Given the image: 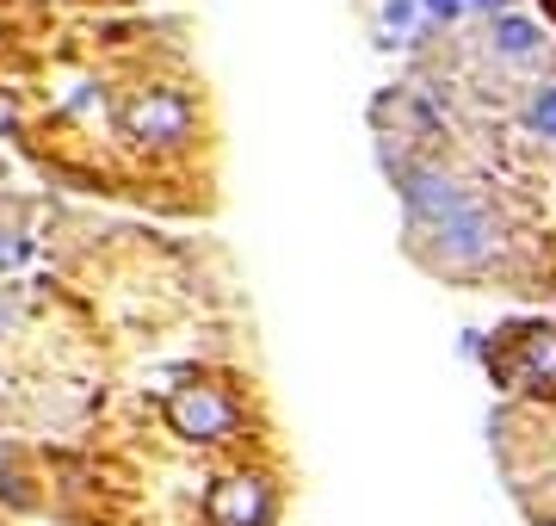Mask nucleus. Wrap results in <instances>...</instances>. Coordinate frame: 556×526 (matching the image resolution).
<instances>
[{"mask_svg":"<svg viewBox=\"0 0 556 526\" xmlns=\"http://www.w3.org/2000/svg\"><path fill=\"white\" fill-rule=\"evenodd\" d=\"M415 236H420L427 266H439V273H482L501 254V229L477 199L433 217V223H415Z\"/></svg>","mask_w":556,"mask_h":526,"instance_id":"nucleus-1","label":"nucleus"},{"mask_svg":"<svg viewBox=\"0 0 556 526\" xmlns=\"http://www.w3.org/2000/svg\"><path fill=\"white\" fill-rule=\"evenodd\" d=\"M167 427L186 434V440L217 446V440H229V434L241 427V403L223 385H186V390L167 397Z\"/></svg>","mask_w":556,"mask_h":526,"instance_id":"nucleus-2","label":"nucleus"},{"mask_svg":"<svg viewBox=\"0 0 556 526\" xmlns=\"http://www.w3.org/2000/svg\"><path fill=\"white\" fill-rule=\"evenodd\" d=\"M211 526H273L278 521V489L266 477H229V484L211 489L204 502Z\"/></svg>","mask_w":556,"mask_h":526,"instance_id":"nucleus-3","label":"nucleus"},{"mask_svg":"<svg viewBox=\"0 0 556 526\" xmlns=\"http://www.w3.org/2000/svg\"><path fill=\"white\" fill-rule=\"evenodd\" d=\"M130 130H137V137L155 130V142H174V137L192 130V112H186V100H174V93H142V100L130 105Z\"/></svg>","mask_w":556,"mask_h":526,"instance_id":"nucleus-4","label":"nucleus"},{"mask_svg":"<svg viewBox=\"0 0 556 526\" xmlns=\"http://www.w3.org/2000/svg\"><path fill=\"white\" fill-rule=\"evenodd\" d=\"M526 130L544 142H556V82L551 87H538L532 100H526Z\"/></svg>","mask_w":556,"mask_h":526,"instance_id":"nucleus-5","label":"nucleus"},{"mask_svg":"<svg viewBox=\"0 0 556 526\" xmlns=\"http://www.w3.org/2000/svg\"><path fill=\"white\" fill-rule=\"evenodd\" d=\"M495 43L507 50V57H538V32L526 20H501L495 25Z\"/></svg>","mask_w":556,"mask_h":526,"instance_id":"nucleus-6","label":"nucleus"},{"mask_svg":"<svg viewBox=\"0 0 556 526\" xmlns=\"http://www.w3.org/2000/svg\"><path fill=\"white\" fill-rule=\"evenodd\" d=\"M427 7H433V13H457V0H427Z\"/></svg>","mask_w":556,"mask_h":526,"instance_id":"nucleus-7","label":"nucleus"},{"mask_svg":"<svg viewBox=\"0 0 556 526\" xmlns=\"http://www.w3.org/2000/svg\"><path fill=\"white\" fill-rule=\"evenodd\" d=\"M477 7H482V13H501V0H477Z\"/></svg>","mask_w":556,"mask_h":526,"instance_id":"nucleus-8","label":"nucleus"}]
</instances>
